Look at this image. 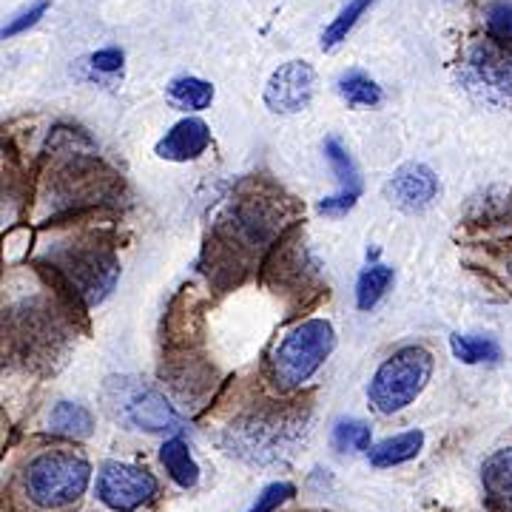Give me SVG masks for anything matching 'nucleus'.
<instances>
[{
  "label": "nucleus",
  "instance_id": "1",
  "mask_svg": "<svg viewBox=\"0 0 512 512\" xmlns=\"http://www.w3.org/2000/svg\"><path fill=\"white\" fill-rule=\"evenodd\" d=\"M291 214L293 205L282 197V191H268L262 183L242 185L237 197L228 202L208 245L214 274L220 271V265H231L234 259L245 265L256 254L279 245L282 228Z\"/></svg>",
  "mask_w": 512,
  "mask_h": 512
},
{
  "label": "nucleus",
  "instance_id": "2",
  "mask_svg": "<svg viewBox=\"0 0 512 512\" xmlns=\"http://www.w3.org/2000/svg\"><path fill=\"white\" fill-rule=\"evenodd\" d=\"M40 268L52 271L57 285L86 308L100 305L114 291L120 276V262L114 248L100 237H74L57 242L40 259Z\"/></svg>",
  "mask_w": 512,
  "mask_h": 512
},
{
  "label": "nucleus",
  "instance_id": "3",
  "mask_svg": "<svg viewBox=\"0 0 512 512\" xmlns=\"http://www.w3.org/2000/svg\"><path fill=\"white\" fill-rule=\"evenodd\" d=\"M336 348V330L328 319H308L291 328L271 353V382L291 393L311 379L319 367L325 365L330 353Z\"/></svg>",
  "mask_w": 512,
  "mask_h": 512
},
{
  "label": "nucleus",
  "instance_id": "4",
  "mask_svg": "<svg viewBox=\"0 0 512 512\" xmlns=\"http://www.w3.org/2000/svg\"><path fill=\"white\" fill-rule=\"evenodd\" d=\"M92 467L89 461L74 453L52 450L29 461L23 473V490L29 501L43 510H63L89 490Z\"/></svg>",
  "mask_w": 512,
  "mask_h": 512
},
{
  "label": "nucleus",
  "instance_id": "5",
  "mask_svg": "<svg viewBox=\"0 0 512 512\" xmlns=\"http://www.w3.org/2000/svg\"><path fill=\"white\" fill-rule=\"evenodd\" d=\"M430 376H433V353L419 345H407L396 350L390 359H384L367 387V399L379 413L393 416L419 399Z\"/></svg>",
  "mask_w": 512,
  "mask_h": 512
},
{
  "label": "nucleus",
  "instance_id": "6",
  "mask_svg": "<svg viewBox=\"0 0 512 512\" xmlns=\"http://www.w3.org/2000/svg\"><path fill=\"white\" fill-rule=\"evenodd\" d=\"M103 399L114 413V419L123 421L131 430L146 433H180L185 419L168 404L160 390L140 382L134 376H114L106 382Z\"/></svg>",
  "mask_w": 512,
  "mask_h": 512
},
{
  "label": "nucleus",
  "instance_id": "7",
  "mask_svg": "<svg viewBox=\"0 0 512 512\" xmlns=\"http://www.w3.org/2000/svg\"><path fill=\"white\" fill-rule=\"evenodd\" d=\"M302 427L305 421H299L293 413H256L234 421L220 441L231 456L268 464L282 458V453H291V447L302 436Z\"/></svg>",
  "mask_w": 512,
  "mask_h": 512
},
{
  "label": "nucleus",
  "instance_id": "8",
  "mask_svg": "<svg viewBox=\"0 0 512 512\" xmlns=\"http://www.w3.org/2000/svg\"><path fill=\"white\" fill-rule=\"evenodd\" d=\"M3 336L18 350L20 359L49 362L72 333L66 330L52 305H46L43 299H29L3 316Z\"/></svg>",
  "mask_w": 512,
  "mask_h": 512
},
{
  "label": "nucleus",
  "instance_id": "9",
  "mask_svg": "<svg viewBox=\"0 0 512 512\" xmlns=\"http://www.w3.org/2000/svg\"><path fill=\"white\" fill-rule=\"evenodd\" d=\"M461 86L495 109L512 106V46H501L493 37L476 40L461 57Z\"/></svg>",
  "mask_w": 512,
  "mask_h": 512
},
{
  "label": "nucleus",
  "instance_id": "10",
  "mask_svg": "<svg viewBox=\"0 0 512 512\" xmlns=\"http://www.w3.org/2000/svg\"><path fill=\"white\" fill-rule=\"evenodd\" d=\"M157 478L143 467L123 464V461H109L97 473V498L109 507L111 512H134L146 507L157 495Z\"/></svg>",
  "mask_w": 512,
  "mask_h": 512
},
{
  "label": "nucleus",
  "instance_id": "11",
  "mask_svg": "<svg viewBox=\"0 0 512 512\" xmlns=\"http://www.w3.org/2000/svg\"><path fill=\"white\" fill-rule=\"evenodd\" d=\"M114 191V174L106 171L100 163L77 157L60 165L52 177V202L63 205L66 211H77L86 202H100L97 197H106Z\"/></svg>",
  "mask_w": 512,
  "mask_h": 512
},
{
  "label": "nucleus",
  "instance_id": "12",
  "mask_svg": "<svg viewBox=\"0 0 512 512\" xmlns=\"http://www.w3.org/2000/svg\"><path fill=\"white\" fill-rule=\"evenodd\" d=\"M316 94V72L305 60L282 63L268 86H265V106L274 114H299L311 106Z\"/></svg>",
  "mask_w": 512,
  "mask_h": 512
},
{
  "label": "nucleus",
  "instance_id": "13",
  "mask_svg": "<svg viewBox=\"0 0 512 512\" xmlns=\"http://www.w3.org/2000/svg\"><path fill=\"white\" fill-rule=\"evenodd\" d=\"M384 197L404 214H421L439 200V177L430 165L404 163L384 185Z\"/></svg>",
  "mask_w": 512,
  "mask_h": 512
},
{
  "label": "nucleus",
  "instance_id": "14",
  "mask_svg": "<svg viewBox=\"0 0 512 512\" xmlns=\"http://www.w3.org/2000/svg\"><path fill=\"white\" fill-rule=\"evenodd\" d=\"M325 157H328L330 168L336 174L339 191L319 202V211L325 217H345L350 208L356 205V200L362 197V177H359V168L348 154V148L342 146L336 137L325 140Z\"/></svg>",
  "mask_w": 512,
  "mask_h": 512
},
{
  "label": "nucleus",
  "instance_id": "15",
  "mask_svg": "<svg viewBox=\"0 0 512 512\" xmlns=\"http://www.w3.org/2000/svg\"><path fill=\"white\" fill-rule=\"evenodd\" d=\"M211 146V128L202 123L200 117H185L157 143V157L168 163H191L202 157Z\"/></svg>",
  "mask_w": 512,
  "mask_h": 512
},
{
  "label": "nucleus",
  "instance_id": "16",
  "mask_svg": "<svg viewBox=\"0 0 512 512\" xmlns=\"http://www.w3.org/2000/svg\"><path fill=\"white\" fill-rule=\"evenodd\" d=\"M481 484L495 510L512 512V447L495 450L481 464Z\"/></svg>",
  "mask_w": 512,
  "mask_h": 512
},
{
  "label": "nucleus",
  "instance_id": "17",
  "mask_svg": "<svg viewBox=\"0 0 512 512\" xmlns=\"http://www.w3.org/2000/svg\"><path fill=\"white\" fill-rule=\"evenodd\" d=\"M421 447H424V433L421 430H407L399 436H390V439L379 441L370 447V464L373 467H399L404 461H413L419 456Z\"/></svg>",
  "mask_w": 512,
  "mask_h": 512
},
{
  "label": "nucleus",
  "instance_id": "18",
  "mask_svg": "<svg viewBox=\"0 0 512 512\" xmlns=\"http://www.w3.org/2000/svg\"><path fill=\"white\" fill-rule=\"evenodd\" d=\"M160 461H163L165 473L171 476V481L183 490H191L197 487L200 481V467L197 461L191 456V447L185 444L183 439H168L160 447Z\"/></svg>",
  "mask_w": 512,
  "mask_h": 512
},
{
  "label": "nucleus",
  "instance_id": "19",
  "mask_svg": "<svg viewBox=\"0 0 512 512\" xmlns=\"http://www.w3.org/2000/svg\"><path fill=\"white\" fill-rule=\"evenodd\" d=\"M49 430L66 439H89L94 433V416L74 402H57L49 413Z\"/></svg>",
  "mask_w": 512,
  "mask_h": 512
},
{
  "label": "nucleus",
  "instance_id": "20",
  "mask_svg": "<svg viewBox=\"0 0 512 512\" xmlns=\"http://www.w3.org/2000/svg\"><path fill=\"white\" fill-rule=\"evenodd\" d=\"M450 350L464 365H495L501 359V345L493 336L481 333H456L450 336Z\"/></svg>",
  "mask_w": 512,
  "mask_h": 512
},
{
  "label": "nucleus",
  "instance_id": "21",
  "mask_svg": "<svg viewBox=\"0 0 512 512\" xmlns=\"http://www.w3.org/2000/svg\"><path fill=\"white\" fill-rule=\"evenodd\" d=\"M393 282H396L393 268H387L382 262L367 265L365 271L359 274V282H356V305H359V311H373L387 296V291L393 288Z\"/></svg>",
  "mask_w": 512,
  "mask_h": 512
},
{
  "label": "nucleus",
  "instance_id": "22",
  "mask_svg": "<svg viewBox=\"0 0 512 512\" xmlns=\"http://www.w3.org/2000/svg\"><path fill=\"white\" fill-rule=\"evenodd\" d=\"M168 103L180 111H205L214 103V86L200 77H177L168 86Z\"/></svg>",
  "mask_w": 512,
  "mask_h": 512
},
{
  "label": "nucleus",
  "instance_id": "23",
  "mask_svg": "<svg viewBox=\"0 0 512 512\" xmlns=\"http://www.w3.org/2000/svg\"><path fill=\"white\" fill-rule=\"evenodd\" d=\"M336 89H339L342 100L348 103L350 109H373V106H379L384 100L382 86L373 77H367L365 72L342 74Z\"/></svg>",
  "mask_w": 512,
  "mask_h": 512
},
{
  "label": "nucleus",
  "instance_id": "24",
  "mask_svg": "<svg viewBox=\"0 0 512 512\" xmlns=\"http://www.w3.org/2000/svg\"><path fill=\"white\" fill-rule=\"evenodd\" d=\"M373 3H376V0H348V6L339 12V18H333V23L325 29V35H322V49H325V52H333L339 43H345L350 32H353V26L359 23V18L365 15Z\"/></svg>",
  "mask_w": 512,
  "mask_h": 512
},
{
  "label": "nucleus",
  "instance_id": "25",
  "mask_svg": "<svg viewBox=\"0 0 512 512\" xmlns=\"http://www.w3.org/2000/svg\"><path fill=\"white\" fill-rule=\"evenodd\" d=\"M370 427H367L365 421L359 419H342L336 427H333V447L339 450V453H370Z\"/></svg>",
  "mask_w": 512,
  "mask_h": 512
},
{
  "label": "nucleus",
  "instance_id": "26",
  "mask_svg": "<svg viewBox=\"0 0 512 512\" xmlns=\"http://www.w3.org/2000/svg\"><path fill=\"white\" fill-rule=\"evenodd\" d=\"M473 225H510L512 222V194L501 197H481L470 214Z\"/></svg>",
  "mask_w": 512,
  "mask_h": 512
},
{
  "label": "nucleus",
  "instance_id": "27",
  "mask_svg": "<svg viewBox=\"0 0 512 512\" xmlns=\"http://www.w3.org/2000/svg\"><path fill=\"white\" fill-rule=\"evenodd\" d=\"M487 37H493L501 46H512V0H493L484 9Z\"/></svg>",
  "mask_w": 512,
  "mask_h": 512
},
{
  "label": "nucleus",
  "instance_id": "28",
  "mask_svg": "<svg viewBox=\"0 0 512 512\" xmlns=\"http://www.w3.org/2000/svg\"><path fill=\"white\" fill-rule=\"evenodd\" d=\"M296 495V487L293 484H288V481H276V484H268L262 493L256 495L254 507L248 512H274L279 510L288 498H293Z\"/></svg>",
  "mask_w": 512,
  "mask_h": 512
},
{
  "label": "nucleus",
  "instance_id": "29",
  "mask_svg": "<svg viewBox=\"0 0 512 512\" xmlns=\"http://www.w3.org/2000/svg\"><path fill=\"white\" fill-rule=\"evenodd\" d=\"M49 6H52V0H35L26 12H20L18 18H12L6 26H3V40H12L20 32H26V29H32L37 20L43 18L46 12H49Z\"/></svg>",
  "mask_w": 512,
  "mask_h": 512
},
{
  "label": "nucleus",
  "instance_id": "30",
  "mask_svg": "<svg viewBox=\"0 0 512 512\" xmlns=\"http://www.w3.org/2000/svg\"><path fill=\"white\" fill-rule=\"evenodd\" d=\"M92 69L100 74H120L123 72V63H126V55L120 52V49H100V52H94L92 55Z\"/></svg>",
  "mask_w": 512,
  "mask_h": 512
},
{
  "label": "nucleus",
  "instance_id": "31",
  "mask_svg": "<svg viewBox=\"0 0 512 512\" xmlns=\"http://www.w3.org/2000/svg\"><path fill=\"white\" fill-rule=\"evenodd\" d=\"M510 271H512V262H510Z\"/></svg>",
  "mask_w": 512,
  "mask_h": 512
}]
</instances>
